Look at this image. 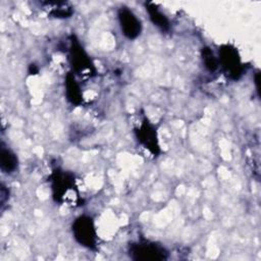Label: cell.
<instances>
[{
	"label": "cell",
	"instance_id": "3957f363",
	"mask_svg": "<svg viewBox=\"0 0 261 261\" xmlns=\"http://www.w3.org/2000/svg\"><path fill=\"white\" fill-rule=\"evenodd\" d=\"M46 8L49 12L54 14L56 17H66L72 14V7L65 2H48L46 3Z\"/></svg>",
	"mask_w": 261,
	"mask_h": 261
},
{
	"label": "cell",
	"instance_id": "7a4b0ae2",
	"mask_svg": "<svg viewBox=\"0 0 261 261\" xmlns=\"http://www.w3.org/2000/svg\"><path fill=\"white\" fill-rule=\"evenodd\" d=\"M75 233L81 243L90 244L94 239V228L90 218L81 217L75 223Z\"/></svg>",
	"mask_w": 261,
	"mask_h": 261
},
{
	"label": "cell",
	"instance_id": "277c9868",
	"mask_svg": "<svg viewBox=\"0 0 261 261\" xmlns=\"http://www.w3.org/2000/svg\"><path fill=\"white\" fill-rule=\"evenodd\" d=\"M146 7H147V10L150 14L151 20L153 21V23L156 26L160 27L161 29H165L168 26V23H167V20L165 19V16L160 12V10H158V8L156 7V5H154L152 3H148L146 5Z\"/></svg>",
	"mask_w": 261,
	"mask_h": 261
},
{
	"label": "cell",
	"instance_id": "5b68a950",
	"mask_svg": "<svg viewBox=\"0 0 261 261\" xmlns=\"http://www.w3.org/2000/svg\"><path fill=\"white\" fill-rule=\"evenodd\" d=\"M16 166V158L15 156L9 151L2 149L1 150V167L3 170L10 172Z\"/></svg>",
	"mask_w": 261,
	"mask_h": 261
},
{
	"label": "cell",
	"instance_id": "6da1fadb",
	"mask_svg": "<svg viewBox=\"0 0 261 261\" xmlns=\"http://www.w3.org/2000/svg\"><path fill=\"white\" fill-rule=\"evenodd\" d=\"M119 23L121 30L124 34L130 39L136 38L141 32L140 21L137 19V16L127 7H121L118 12Z\"/></svg>",
	"mask_w": 261,
	"mask_h": 261
}]
</instances>
